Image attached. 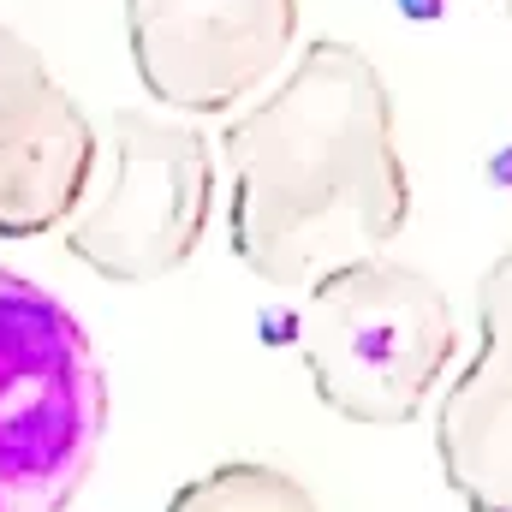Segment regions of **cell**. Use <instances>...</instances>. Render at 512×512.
Masks as SVG:
<instances>
[{
    "mask_svg": "<svg viewBox=\"0 0 512 512\" xmlns=\"http://www.w3.org/2000/svg\"><path fill=\"white\" fill-rule=\"evenodd\" d=\"M221 161L233 179V256L280 292H310L340 268L376 262L411 221L393 96L370 54L340 36L310 42L227 126Z\"/></svg>",
    "mask_w": 512,
    "mask_h": 512,
    "instance_id": "1",
    "label": "cell"
},
{
    "mask_svg": "<svg viewBox=\"0 0 512 512\" xmlns=\"http://www.w3.org/2000/svg\"><path fill=\"white\" fill-rule=\"evenodd\" d=\"M96 167V126L54 66L0 24V239L66 227Z\"/></svg>",
    "mask_w": 512,
    "mask_h": 512,
    "instance_id": "6",
    "label": "cell"
},
{
    "mask_svg": "<svg viewBox=\"0 0 512 512\" xmlns=\"http://www.w3.org/2000/svg\"><path fill=\"white\" fill-rule=\"evenodd\" d=\"M304 0H126L137 84L173 114H233L292 60Z\"/></svg>",
    "mask_w": 512,
    "mask_h": 512,
    "instance_id": "5",
    "label": "cell"
},
{
    "mask_svg": "<svg viewBox=\"0 0 512 512\" xmlns=\"http://www.w3.org/2000/svg\"><path fill=\"white\" fill-rule=\"evenodd\" d=\"M298 358L316 399L370 429L417 423L459 358V316L411 262H358L304 292L298 310Z\"/></svg>",
    "mask_w": 512,
    "mask_h": 512,
    "instance_id": "2",
    "label": "cell"
},
{
    "mask_svg": "<svg viewBox=\"0 0 512 512\" xmlns=\"http://www.w3.org/2000/svg\"><path fill=\"white\" fill-rule=\"evenodd\" d=\"M501 12H507V18H512V0H501Z\"/></svg>",
    "mask_w": 512,
    "mask_h": 512,
    "instance_id": "9",
    "label": "cell"
},
{
    "mask_svg": "<svg viewBox=\"0 0 512 512\" xmlns=\"http://www.w3.org/2000/svg\"><path fill=\"white\" fill-rule=\"evenodd\" d=\"M108 382L84 322L0 268V512H66L96 471Z\"/></svg>",
    "mask_w": 512,
    "mask_h": 512,
    "instance_id": "3",
    "label": "cell"
},
{
    "mask_svg": "<svg viewBox=\"0 0 512 512\" xmlns=\"http://www.w3.org/2000/svg\"><path fill=\"white\" fill-rule=\"evenodd\" d=\"M167 512H322L316 495L280 471V465H256V459H233V465H215L203 477H191Z\"/></svg>",
    "mask_w": 512,
    "mask_h": 512,
    "instance_id": "8",
    "label": "cell"
},
{
    "mask_svg": "<svg viewBox=\"0 0 512 512\" xmlns=\"http://www.w3.org/2000/svg\"><path fill=\"white\" fill-rule=\"evenodd\" d=\"M215 209V149L197 120L155 108H114L96 131V167L66 215V251L90 274L149 286L179 274Z\"/></svg>",
    "mask_w": 512,
    "mask_h": 512,
    "instance_id": "4",
    "label": "cell"
},
{
    "mask_svg": "<svg viewBox=\"0 0 512 512\" xmlns=\"http://www.w3.org/2000/svg\"><path fill=\"white\" fill-rule=\"evenodd\" d=\"M477 328V358L435 405V453L471 512H512V251L477 280Z\"/></svg>",
    "mask_w": 512,
    "mask_h": 512,
    "instance_id": "7",
    "label": "cell"
}]
</instances>
